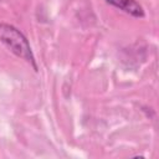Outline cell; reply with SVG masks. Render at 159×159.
<instances>
[{
	"label": "cell",
	"instance_id": "2",
	"mask_svg": "<svg viewBox=\"0 0 159 159\" xmlns=\"http://www.w3.org/2000/svg\"><path fill=\"white\" fill-rule=\"evenodd\" d=\"M108 4L116 6L117 9H120L122 11L134 16V17H143L144 11L143 7L135 1V0H106Z\"/></svg>",
	"mask_w": 159,
	"mask_h": 159
},
{
	"label": "cell",
	"instance_id": "1",
	"mask_svg": "<svg viewBox=\"0 0 159 159\" xmlns=\"http://www.w3.org/2000/svg\"><path fill=\"white\" fill-rule=\"evenodd\" d=\"M0 41L17 57L25 60L26 62L31 63L36 70L35 57L32 55L31 47L26 37L22 35L20 30L14 27L9 24L0 22Z\"/></svg>",
	"mask_w": 159,
	"mask_h": 159
}]
</instances>
